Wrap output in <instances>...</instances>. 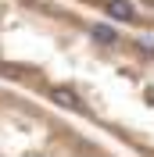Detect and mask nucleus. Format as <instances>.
I'll return each mask as SVG.
<instances>
[{"label":"nucleus","instance_id":"obj_2","mask_svg":"<svg viewBox=\"0 0 154 157\" xmlns=\"http://www.w3.org/2000/svg\"><path fill=\"white\" fill-rule=\"evenodd\" d=\"M0 157H122L65 111L0 78Z\"/></svg>","mask_w":154,"mask_h":157},{"label":"nucleus","instance_id":"obj_1","mask_svg":"<svg viewBox=\"0 0 154 157\" xmlns=\"http://www.w3.org/2000/svg\"><path fill=\"white\" fill-rule=\"evenodd\" d=\"M0 78L133 157H154V36L58 0H0Z\"/></svg>","mask_w":154,"mask_h":157},{"label":"nucleus","instance_id":"obj_3","mask_svg":"<svg viewBox=\"0 0 154 157\" xmlns=\"http://www.w3.org/2000/svg\"><path fill=\"white\" fill-rule=\"evenodd\" d=\"M58 4L104 21V25H115V29L154 36V0H58Z\"/></svg>","mask_w":154,"mask_h":157}]
</instances>
